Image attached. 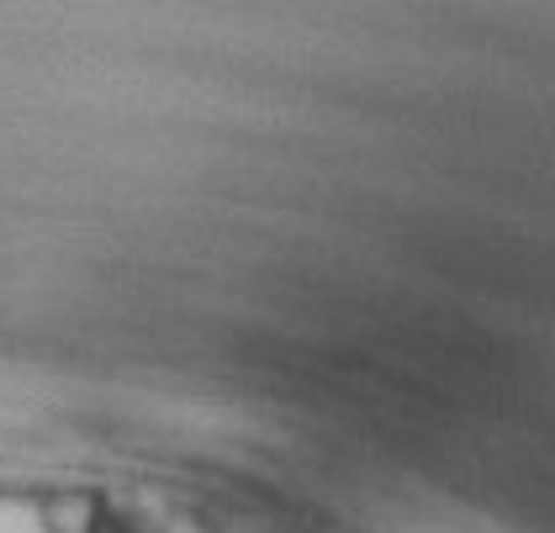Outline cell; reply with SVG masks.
<instances>
[{
    "label": "cell",
    "instance_id": "cell-1",
    "mask_svg": "<svg viewBox=\"0 0 555 533\" xmlns=\"http://www.w3.org/2000/svg\"><path fill=\"white\" fill-rule=\"evenodd\" d=\"M95 529V496L59 492L43 502V533H90Z\"/></svg>",
    "mask_w": 555,
    "mask_h": 533
}]
</instances>
